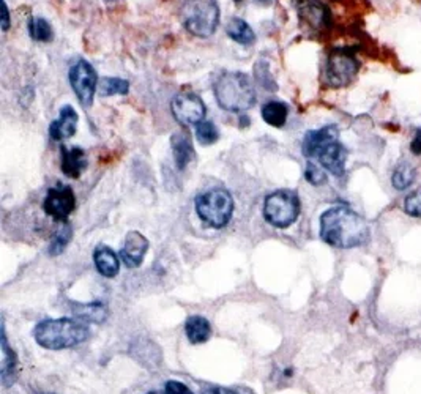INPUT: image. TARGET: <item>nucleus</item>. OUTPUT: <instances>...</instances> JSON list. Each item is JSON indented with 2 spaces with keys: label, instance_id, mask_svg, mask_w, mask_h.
Here are the masks:
<instances>
[{
  "label": "nucleus",
  "instance_id": "nucleus-7",
  "mask_svg": "<svg viewBox=\"0 0 421 394\" xmlns=\"http://www.w3.org/2000/svg\"><path fill=\"white\" fill-rule=\"evenodd\" d=\"M70 84L73 87L79 103L84 107L92 106L98 84L97 71H95L92 65L86 61L74 63L70 70Z\"/></svg>",
  "mask_w": 421,
  "mask_h": 394
},
{
  "label": "nucleus",
  "instance_id": "nucleus-8",
  "mask_svg": "<svg viewBox=\"0 0 421 394\" xmlns=\"http://www.w3.org/2000/svg\"><path fill=\"white\" fill-rule=\"evenodd\" d=\"M172 114L175 120L189 127V125H199L204 122L205 117V104L199 95L193 92H180L172 100Z\"/></svg>",
  "mask_w": 421,
  "mask_h": 394
},
{
  "label": "nucleus",
  "instance_id": "nucleus-10",
  "mask_svg": "<svg viewBox=\"0 0 421 394\" xmlns=\"http://www.w3.org/2000/svg\"><path fill=\"white\" fill-rule=\"evenodd\" d=\"M43 208L47 216L65 223L76 208V197L73 189L67 187V184H57V187L51 188L47 191Z\"/></svg>",
  "mask_w": 421,
  "mask_h": 394
},
{
  "label": "nucleus",
  "instance_id": "nucleus-22",
  "mask_svg": "<svg viewBox=\"0 0 421 394\" xmlns=\"http://www.w3.org/2000/svg\"><path fill=\"white\" fill-rule=\"evenodd\" d=\"M2 371H0V375H2L3 385L8 386L11 385V381L15 379V368H16V356L15 352L8 347V341H7V334H5V328H2Z\"/></svg>",
  "mask_w": 421,
  "mask_h": 394
},
{
  "label": "nucleus",
  "instance_id": "nucleus-30",
  "mask_svg": "<svg viewBox=\"0 0 421 394\" xmlns=\"http://www.w3.org/2000/svg\"><path fill=\"white\" fill-rule=\"evenodd\" d=\"M305 177H306L308 182H310L311 184H316V187H319V184H324L325 182H327V175H325V172L312 163H308L306 171H305Z\"/></svg>",
  "mask_w": 421,
  "mask_h": 394
},
{
  "label": "nucleus",
  "instance_id": "nucleus-14",
  "mask_svg": "<svg viewBox=\"0 0 421 394\" xmlns=\"http://www.w3.org/2000/svg\"><path fill=\"white\" fill-rule=\"evenodd\" d=\"M78 112H76L71 106L62 107L61 116L57 120L51 123L49 134L54 141H65L70 139L76 134V128H78Z\"/></svg>",
  "mask_w": 421,
  "mask_h": 394
},
{
  "label": "nucleus",
  "instance_id": "nucleus-18",
  "mask_svg": "<svg viewBox=\"0 0 421 394\" xmlns=\"http://www.w3.org/2000/svg\"><path fill=\"white\" fill-rule=\"evenodd\" d=\"M185 330L191 344L207 342L212 334V326L209 324V320L205 317H200V315H191V317H188Z\"/></svg>",
  "mask_w": 421,
  "mask_h": 394
},
{
  "label": "nucleus",
  "instance_id": "nucleus-2",
  "mask_svg": "<svg viewBox=\"0 0 421 394\" xmlns=\"http://www.w3.org/2000/svg\"><path fill=\"white\" fill-rule=\"evenodd\" d=\"M88 338V326L76 319H46L35 328V341L49 350L79 345Z\"/></svg>",
  "mask_w": 421,
  "mask_h": 394
},
{
  "label": "nucleus",
  "instance_id": "nucleus-4",
  "mask_svg": "<svg viewBox=\"0 0 421 394\" xmlns=\"http://www.w3.org/2000/svg\"><path fill=\"white\" fill-rule=\"evenodd\" d=\"M196 212L210 228L221 229L232 218L234 199L229 191L213 188L196 197Z\"/></svg>",
  "mask_w": 421,
  "mask_h": 394
},
{
  "label": "nucleus",
  "instance_id": "nucleus-1",
  "mask_svg": "<svg viewBox=\"0 0 421 394\" xmlns=\"http://www.w3.org/2000/svg\"><path fill=\"white\" fill-rule=\"evenodd\" d=\"M370 226L347 207H333L320 218V237L335 248H355L370 240Z\"/></svg>",
  "mask_w": 421,
  "mask_h": 394
},
{
  "label": "nucleus",
  "instance_id": "nucleus-24",
  "mask_svg": "<svg viewBox=\"0 0 421 394\" xmlns=\"http://www.w3.org/2000/svg\"><path fill=\"white\" fill-rule=\"evenodd\" d=\"M29 33L31 37L37 41H41V43H47V41L52 40V29L49 24H47L46 19L43 17H32L29 21Z\"/></svg>",
  "mask_w": 421,
  "mask_h": 394
},
{
  "label": "nucleus",
  "instance_id": "nucleus-23",
  "mask_svg": "<svg viewBox=\"0 0 421 394\" xmlns=\"http://www.w3.org/2000/svg\"><path fill=\"white\" fill-rule=\"evenodd\" d=\"M415 180V167L408 163V161H402L398 166H396V169L393 172V175H391V183H393V187L399 191L407 189Z\"/></svg>",
  "mask_w": 421,
  "mask_h": 394
},
{
  "label": "nucleus",
  "instance_id": "nucleus-36",
  "mask_svg": "<svg viewBox=\"0 0 421 394\" xmlns=\"http://www.w3.org/2000/svg\"><path fill=\"white\" fill-rule=\"evenodd\" d=\"M150 394H159V393H150Z\"/></svg>",
  "mask_w": 421,
  "mask_h": 394
},
{
  "label": "nucleus",
  "instance_id": "nucleus-34",
  "mask_svg": "<svg viewBox=\"0 0 421 394\" xmlns=\"http://www.w3.org/2000/svg\"><path fill=\"white\" fill-rule=\"evenodd\" d=\"M202 394H239L232 390H228V388H221V386H215V388H207L204 390Z\"/></svg>",
  "mask_w": 421,
  "mask_h": 394
},
{
  "label": "nucleus",
  "instance_id": "nucleus-15",
  "mask_svg": "<svg viewBox=\"0 0 421 394\" xmlns=\"http://www.w3.org/2000/svg\"><path fill=\"white\" fill-rule=\"evenodd\" d=\"M61 169L70 178H79L87 167V158L82 148L62 147Z\"/></svg>",
  "mask_w": 421,
  "mask_h": 394
},
{
  "label": "nucleus",
  "instance_id": "nucleus-3",
  "mask_svg": "<svg viewBox=\"0 0 421 394\" xmlns=\"http://www.w3.org/2000/svg\"><path fill=\"white\" fill-rule=\"evenodd\" d=\"M218 104L229 112H245L256 103V90L245 73H224L213 86Z\"/></svg>",
  "mask_w": 421,
  "mask_h": 394
},
{
  "label": "nucleus",
  "instance_id": "nucleus-26",
  "mask_svg": "<svg viewBox=\"0 0 421 394\" xmlns=\"http://www.w3.org/2000/svg\"><path fill=\"white\" fill-rule=\"evenodd\" d=\"M196 137L202 145H212L215 144L219 137L218 128L212 122H200L196 127Z\"/></svg>",
  "mask_w": 421,
  "mask_h": 394
},
{
  "label": "nucleus",
  "instance_id": "nucleus-5",
  "mask_svg": "<svg viewBox=\"0 0 421 394\" xmlns=\"http://www.w3.org/2000/svg\"><path fill=\"white\" fill-rule=\"evenodd\" d=\"M182 21L189 33L209 38L219 22V8L215 0H186L182 8Z\"/></svg>",
  "mask_w": 421,
  "mask_h": 394
},
{
  "label": "nucleus",
  "instance_id": "nucleus-32",
  "mask_svg": "<svg viewBox=\"0 0 421 394\" xmlns=\"http://www.w3.org/2000/svg\"><path fill=\"white\" fill-rule=\"evenodd\" d=\"M411 152L413 155H421V128L417 131V134H415L413 141L411 142Z\"/></svg>",
  "mask_w": 421,
  "mask_h": 394
},
{
  "label": "nucleus",
  "instance_id": "nucleus-12",
  "mask_svg": "<svg viewBox=\"0 0 421 394\" xmlns=\"http://www.w3.org/2000/svg\"><path fill=\"white\" fill-rule=\"evenodd\" d=\"M317 158L324 169H327L330 174H333L336 177L344 175V171H346L347 150L337 141L331 142V144H328L327 147H324L322 150L319 152Z\"/></svg>",
  "mask_w": 421,
  "mask_h": 394
},
{
  "label": "nucleus",
  "instance_id": "nucleus-33",
  "mask_svg": "<svg viewBox=\"0 0 421 394\" xmlns=\"http://www.w3.org/2000/svg\"><path fill=\"white\" fill-rule=\"evenodd\" d=\"M2 29L5 32L10 29V13H8L7 3H5L3 0H2Z\"/></svg>",
  "mask_w": 421,
  "mask_h": 394
},
{
  "label": "nucleus",
  "instance_id": "nucleus-31",
  "mask_svg": "<svg viewBox=\"0 0 421 394\" xmlns=\"http://www.w3.org/2000/svg\"><path fill=\"white\" fill-rule=\"evenodd\" d=\"M166 394H194L186 385H183L182 381L177 380H169L164 386Z\"/></svg>",
  "mask_w": 421,
  "mask_h": 394
},
{
  "label": "nucleus",
  "instance_id": "nucleus-25",
  "mask_svg": "<svg viewBox=\"0 0 421 394\" xmlns=\"http://www.w3.org/2000/svg\"><path fill=\"white\" fill-rule=\"evenodd\" d=\"M129 84L120 77H103L100 90L104 97H112V95H125L128 93Z\"/></svg>",
  "mask_w": 421,
  "mask_h": 394
},
{
  "label": "nucleus",
  "instance_id": "nucleus-29",
  "mask_svg": "<svg viewBox=\"0 0 421 394\" xmlns=\"http://www.w3.org/2000/svg\"><path fill=\"white\" fill-rule=\"evenodd\" d=\"M404 212L407 214H411V216L421 218V191L406 197Z\"/></svg>",
  "mask_w": 421,
  "mask_h": 394
},
{
  "label": "nucleus",
  "instance_id": "nucleus-20",
  "mask_svg": "<svg viewBox=\"0 0 421 394\" xmlns=\"http://www.w3.org/2000/svg\"><path fill=\"white\" fill-rule=\"evenodd\" d=\"M73 313L79 320L90 322V324H102L108 317V309L103 303H88V304H74Z\"/></svg>",
  "mask_w": 421,
  "mask_h": 394
},
{
  "label": "nucleus",
  "instance_id": "nucleus-16",
  "mask_svg": "<svg viewBox=\"0 0 421 394\" xmlns=\"http://www.w3.org/2000/svg\"><path fill=\"white\" fill-rule=\"evenodd\" d=\"M172 152H174L175 164L180 171L185 169V167L191 163L194 159L196 152L189 133H186V131H180V133L172 136Z\"/></svg>",
  "mask_w": 421,
  "mask_h": 394
},
{
  "label": "nucleus",
  "instance_id": "nucleus-9",
  "mask_svg": "<svg viewBox=\"0 0 421 394\" xmlns=\"http://www.w3.org/2000/svg\"><path fill=\"white\" fill-rule=\"evenodd\" d=\"M358 71L357 58L346 52H333L325 68V79L330 87H344L351 82Z\"/></svg>",
  "mask_w": 421,
  "mask_h": 394
},
{
  "label": "nucleus",
  "instance_id": "nucleus-11",
  "mask_svg": "<svg viewBox=\"0 0 421 394\" xmlns=\"http://www.w3.org/2000/svg\"><path fill=\"white\" fill-rule=\"evenodd\" d=\"M148 249V240L139 232H129L125 238V244L120 249V259L128 268H136L142 264Z\"/></svg>",
  "mask_w": 421,
  "mask_h": 394
},
{
  "label": "nucleus",
  "instance_id": "nucleus-28",
  "mask_svg": "<svg viewBox=\"0 0 421 394\" xmlns=\"http://www.w3.org/2000/svg\"><path fill=\"white\" fill-rule=\"evenodd\" d=\"M70 240H71V228L70 226H63V228L58 229V232L54 235V240L51 242L49 254H52V255L61 254L62 251L67 248Z\"/></svg>",
  "mask_w": 421,
  "mask_h": 394
},
{
  "label": "nucleus",
  "instance_id": "nucleus-19",
  "mask_svg": "<svg viewBox=\"0 0 421 394\" xmlns=\"http://www.w3.org/2000/svg\"><path fill=\"white\" fill-rule=\"evenodd\" d=\"M226 33L230 40H234L235 43L243 46H250L256 41V33L253 32L250 24L240 19V17H232V19L229 21L226 27Z\"/></svg>",
  "mask_w": 421,
  "mask_h": 394
},
{
  "label": "nucleus",
  "instance_id": "nucleus-35",
  "mask_svg": "<svg viewBox=\"0 0 421 394\" xmlns=\"http://www.w3.org/2000/svg\"><path fill=\"white\" fill-rule=\"evenodd\" d=\"M234 2H235V3H240V2H241V0H234Z\"/></svg>",
  "mask_w": 421,
  "mask_h": 394
},
{
  "label": "nucleus",
  "instance_id": "nucleus-13",
  "mask_svg": "<svg viewBox=\"0 0 421 394\" xmlns=\"http://www.w3.org/2000/svg\"><path fill=\"white\" fill-rule=\"evenodd\" d=\"M337 128L335 125H328V127H324L316 131H310L305 136L303 139V145H301V152L306 158H312L317 157L319 152L322 150L324 147H327L331 142L337 141Z\"/></svg>",
  "mask_w": 421,
  "mask_h": 394
},
{
  "label": "nucleus",
  "instance_id": "nucleus-37",
  "mask_svg": "<svg viewBox=\"0 0 421 394\" xmlns=\"http://www.w3.org/2000/svg\"><path fill=\"white\" fill-rule=\"evenodd\" d=\"M262 2H265V0H262Z\"/></svg>",
  "mask_w": 421,
  "mask_h": 394
},
{
  "label": "nucleus",
  "instance_id": "nucleus-6",
  "mask_svg": "<svg viewBox=\"0 0 421 394\" xmlns=\"http://www.w3.org/2000/svg\"><path fill=\"white\" fill-rule=\"evenodd\" d=\"M300 214V199L295 191L281 189L265 197L264 218L278 229H287Z\"/></svg>",
  "mask_w": 421,
  "mask_h": 394
},
{
  "label": "nucleus",
  "instance_id": "nucleus-21",
  "mask_svg": "<svg viewBox=\"0 0 421 394\" xmlns=\"http://www.w3.org/2000/svg\"><path fill=\"white\" fill-rule=\"evenodd\" d=\"M287 106L283 101H269L262 107V118L270 127L281 128L287 120Z\"/></svg>",
  "mask_w": 421,
  "mask_h": 394
},
{
  "label": "nucleus",
  "instance_id": "nucleus-27",
  "mask_svg": "<svg viewBox=\"0 0 421 394\" xmlns=\"http://www.w3.org/2000/svg\"><path fill=\"white\" fill-rule=\"evenodd\" d=\"M303 16L312 22V26L319 27V26H324V24H327L328 11L319 2H311V5H306L305 7Z\"/></svg>",
  "mask_w": 421,
  "mask_h": 394
},
{
  "label": "nucleus",
  "instance_id": "nucleus-17",
  "mask_svg": "<svg viewBox=\"0 0 421 394\" xmlns=\"http://www.w3.org/2000/svg\"><path fill=\"white\" fill-rule=\"evenodd\" d=\"M93 260L95 265H97V270L106 278L117 276L118 270H120L118 255L109 246H106V244H98V246L95 248Z\"/></svg>",
  "mask_w": 421,
  "mask_h": 394
}]
</instances>
